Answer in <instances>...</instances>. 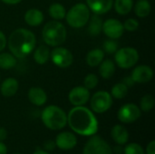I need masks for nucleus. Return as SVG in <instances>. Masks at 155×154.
Instances as JSON below:
<instances>
[{
    "instance_id": "7ed1b4c3",
    "label": "nucleus",
    "mask_w": 155,
    "mask_h": 154,
    "mask_svg": "<svg viewBox=\"0 0 155 154\" xmlns=\"http://www.w3.org/2000/svg\"><path fill=\"white\" fill-rule=\"evenodd\" d=\"M42 121L50 130L58 131L67 124V115L63 109L56 105H49L42 112Z\"/></svg>"
},
{
    "instance_id": "c85d7f7f",
    "label": "nucleus",
    "mask_w": 155,
    "mask_h": 154,
    "mask_svg": "<svg viewBox=\"0 0 155 154\" xmlns=\"http://www.w3.org/2000/svg\"><path fill=\"white\" fill-rule=\"evenodd\" d=\"M141 109L143 112L151 111L154 106V98L151 94H146L141 99Z\"/></svg>"
},
{
    "instance_id": "f3484780",
    "label": "nucleus",
    "mask_w": 155,
    "mask_h": 154,
    "mask_svg": "<svg viewBox=\"0 0 155 154\" xmlns=\"http://www.w3.org/2000/svg\"><path fill=\"white\" fill-rule=\"evenodd\" d=\"M19 84L15 78H6L1 84L0 92L3 96L5 97H11L14 96L18 91Z\"/></svg>"
},
{
    "instance_id": "79ce46f5",
    "label": "nucleus",
    "mask_w": 155,
    "mask_h": 154,
    "mask_svg": "<svg viewBox=\"0 0 155 154\" xmlns=\"http://www.w3.org/2000/svg\"><path fill=\"white\" fill-rule=\"evenodd\" d=\"M15 154H21V153H15Z\"/></svg>"
},
{
    "instance_id": "72a5a7b5",
    "label": "nucleus",
    "mask_w": 155,
    "mask_h": 154,
    "mask_svg": "<svg viewBox=\"0 0 155 154\" xmlns=\"http://www.w3.org/2000/svg\"><path fill=\"white\" fill-rule=\"evenodd\" d=\"M5 44H6V38H5V35L3 32L0 31V52L3 51L5 47Z\"/></svg>"
},
{
    "instance_id": "f8f14e48",
    "label": "nucleus",
    "mask_w": 155,
    "mask_h": 154,
    "mask_svg": "<svg viewBox=\"0 0 155 154\" xmlns=\"http://www.w3.org/2000/svg\"><path fill=\"white\" fill-rule=\"evenodd\" d=\"M70 103L74 106L84 105L90 99V92L87 88L83 86H76L73 88L68 95Z\"/></svg>"
},
{
    "instance_id": "2f4dec72",
    "label": "nucleus",
    "mask_w": 155,
    "mask_h": 154,
    "mask_svg": "<svg viewBox=\"0 0 155 154\" xmlns=\"http://www.w3.org/2000/svg\"><path fill=\"white\" fill-rule=\"evenodd\" d=\"M104 50L107 54H114L118 50V44L114 39H109L104 43Z\"/></svg>"
},
{
    "instance_id": "b1692460",
    "label": "nucleus",
    "mask_w": 155,
    "mask_h": 154,
    "mask_svg": "<svg viewBox=\"0 0 155 154\" xmlns=\"http://www.w3.org/2000/svg\"><path fill=\"white\" fill-rule=\"evenodd\" d=\"M134 6L133 0H115L114 1V9L116 13L121 15H125L131 12Z\"/></svg>"
},
{
    "instance_id": "0eeeda50",
    "label": "nucleus",
    "mask_w": 155,
    "mask_h": 154,
    "mask_svg": "<svg viewBox=\"0 0 155 154\" xmlns=\"http://www.w3.org/2000/svg\"><path fill=\"white\" fill-rule=\"evenodd\" d=\"M90 103L91 108L94 113H103L108 111L113 105V98L108 92L99 91L92 96Z\"/></svg>"
},
{
    "instance_id": "bb28decb",
    "label": "nucleus",
    "mask_w": 155,
    "mask_h": 154,
    "mask_svg": "<svg viewBox=\"0 0 155 154\" xmlns=\"http://www.w3.org/2000/svg\"><path fill=\"white\" fill-rule=\"evenodd\" d=\"M134 12L136 15L141 18L146 17L151 12V4L147 0H139L135 4Z\"/></svg>"
},
{
    "instance_id": "a211bd4d",
    "label": "nucleus",
    "mask_w": 155,
    "mask_h": 154,
    "mask_svg": "<svg viewBox=\"0 0 155 154\" xmlns=\"http://www.w3.org/2000/svg\"><path fill=\"white\" fill-rule=\"evenodd\" d=\"M111 136L113 140L119 145H124L128 142L129 133L125 127L123 125H114L111 131Z\"/></svg>"
},
{
    "instance_id": "dca6fc26",
    "label": "nucleus",
    "mask_w": 155,
    "mask_h": 154,
    "mask_svg": "<svg viewBox=\"0 0 155 154\" xmlns=\"http://www.w3.org/2000/svg\"><path fill=\"white\" fill-rule=\"evenodd\" d=\"M28 99L30 103L36 106L44 105L47 101L46 93L39 87H32L28 91Z\"/></svg>"
},
{
    "instance_id": "6e6552de",
    "label": "nucleus",
    "mask_w": 155,
    "mask_h": 154,
    "mask_svg": "<svg viewBox=\"0 0 155 154\" xmlns=\"http://www.w3.org/2000/svg\"><path fill=\"white\" fill-rule=\"evenodd\" d=\"M111 146L99 136H93L86 143L83 154H114Z\"/></svg>"
},
{
    "instance_id": "a878e982",
    "label": "nucleus",
    "mask_w": 155,
    "mask_h": 154,
    "mask_svg": "<svg viewBox=\"0 0 155 154\" xmlns=\"http://www.w3.org/2000/svg\"><path fill=\"white\" fill-rule=\"evenodd\" d=\"M16 58L9 53L0 54V68L4 70H9L15 66Z\"/></svg>"
},
{
    "instance_id": "423d86ee",
    "label": "nucleus",
    "mask_w": 155,
    "mask_h": 154,
    "mask_svg": "<svg viewBox=\"0 0 155 154\" xmlns=\"http://www.w3.org/2000/svg\"><path fill=\"white\" fill-rule=\"evenodd\" d=\"M114 59L120 68L129 69L138 62L139 54L137 50L133 47H124L115 52Z\"/></svg>"
},
{
    "instance_id": "f03ea898",
    "label": "nucleus",
    "mask_w": 155,
    "mask_h": 154,
    "mask_svg": "<svg viewBox=\"0 0 155 154\" xmlns=\"http://www.w3.org/2000/svg\"><path fill=\"white\" fill-rule=\"evenodd\" d=\"M35 43L36 39L35 34L25 28L14 30L7 41L10 52L15 58L19 59H23L29 55L35 49Z\"/></svg>"
},
{
    "instance_id": "6ab92c4d",
    "label": "nucleus",
    "mask_w": 155,
    "mask_h": 154,
    "mask_svg": "<svg viewBox=\"0 0 155 154\" xmlns=\"http://www.w3.org/2000/svg\"><path fill=\"white\" fill-rule=\"evenodd\" d=\"M25 21L30 26H38L44 21V15L40 10L32 8L26 11L25 15Z\"/></svg>"
},
{
    "instance_id": "473e14b6",
    "label": "nucleus",
    "mask_w": 155,
    "mask_h": 154,
    "mask_svg": "<svg viewBox=\"0 0 155 154\" xmlns=\"http://www.w3.org/2000/svg\"><path fill=\"white\" fill-rule=\"evenodd\" d=\"M138 27H139V22L134 18H128L127 20H125L124 24V30L128 32H134L138 29Z\"/></svg>"
},
{
    "instance_id": "a19ab883",
    "label": "nucleus",
    "mask_w": 155,
    "mask_h": 154,
    "mask_svg": "<svg viewBox=\"0 0 155 154\" xmlns=\"http://www.w3.org/2000/svg\"><path fill=\"white\" fill-rule=\"evenodd\" d=\"M34 154H49L47 152H45V151H44V150H37V151H35Z\"/></svg>"
},
{
    "instance_id": "412c9836",
    "label": "nucleus",
    "mask_w": 155,
    "mask_h": 154,
    "mask_svg": "<svg viewBox=\"0 0 155 154\" xmlns=\"http://www.w3.org/2000/svg\"><path fill=\"white\" fill-rule=\"evenodd\" d=\"M114 72H115V64L112 60L107 59L102 61L99 67V73L104 79H110L114 74Z\"/></svg>"
},
{
    "instance_id": "9b49d317",
    "label": "nucleus",
    "mask_w": 155,
    "mask_h": 154,
    "mask_svg": "<svg viewBox=\"0 0 155 154\" xmlns=\"http://www.w3.org/2000/svg\"><path fill=\"white\" fill-rule=\"evenodd\" d=\"M104 33L106 36L111 39H117L120 38L124 32V25L115 18H110L103 23V29Z\"/></svg>"
},
{
    "instance_id": "4c0bfd02",
    "label": "nucleus",
    "mask_w": 155,
    "mask_h": 154,
    "mask_svg": "<svg viewBox=\"0 0 155 154\" xmlns=\"http://www.w3.org/2000/svg\"><path fill=\"white\" fill-rule=\"evenodd\" d=\"M124 84L125 85H127V86H132V85L134 84L135 83L134 82V80H133L132 77L130 76V77H126V78L124 79Z\"/></svg>"
},
{
    "instance_id": "c756f323",
    "label": "nucleus",
    "mask_w": 155,
    "mask_h": 154,
    "mask_svg": "<svg viewBox=\"0 0 155 154\" xmlns=\"http://www.w3.org/2000/svg\"><path fill=\"white\" fill-rule=\"evenodd\" d=\"M98 77L97 75H95L94 74H89L85 76L84 84V87L87 88L88 90H92L94 89L97 84H98Z\"/></svg>"
},
{
    "instance_id": "4be33fe9",
    "label": "nucleus",
    "mask_w": 155,
    "mask_h": 154,
    "mask_svg": "<svg viewBox=\"0 0 155 154\" xmlns=\"http://www.w3.org/2000/svg\"><path fill=\"white\" fill-rule=\"evenodd\" d=\"M89 20H90V24L88 26V33L93 36L98 35L103 29L102 18L99 16V15H94Z\"/></svg>"
},
{
    "instance_id": "4468645a",
    "label": "nucleus",
    "mask_w": 155,
    "mask_h": 154,
    "mask_svg": "<svg viewBox=\"0 0 155 154\" xmlns=\"http://www.w3.org/2000/svg\"><path fill=\"white\" fill-rule=\"evenodd\" d=\"M54 143L59 149L63 151H69L75 147L77 143V139L74 133L69 132H64L56 136Z\"/></svg>"
},
{
    "instance_id": "f257e3e1",
    "label": "nucleus",
    "mask_w": 155,
    "mask_h": 154,
    "mask_svg": "<svg viewBox=\"0 0 155 154\" xmlns=\"http://www.w3.org/2000/svg\"><path fill=\"white\" fill-rule=\"evenodd\" d=\"M67 123L70 128L80 135L91 136L98 131V121L94 114L83 105L75 106L69 112Z\"/></svg>"
},
{
    "instance_id": "2eb2a0df",
    "label": "nucleus",
    "mask_w": 155,
    "mask_h": 154,
    "mask_svg": "<svg viewBox=\"0 0 155 154\" xmlns=\"http://www.w3.org/2000/svg\"><path fill=\"white\" fill-rule=\"evenodd\" d=\"M88 8L94 15H103L109 12L114 5V0H86Z\"/></svg>"
},
{
    "instance_id": "9d476101",
    "label": "nucleus",
    "mask_w": 155,
    "mask_h": 154,
    "mask_svg": "<svg viewBox=\"0 0 155 154\" xmlns=\"http://www.w3.org/2000/svg\"><path fill=\"white\" fill-rule=\"evenodd\" d=\"M117 117L124 123H134L141 117V109L136 104L126 103L119 109Z\"/></svg>"
},
{
    "instance_id": "7c9ffc66",
    "label": "nucleus",
    "mask_w": 155,
    "mask_h": 154,
    "mask_svg": "<svg viewBox=\"0 0 155 154\" xmlns=\"http://www.w3.org/2000/svg\"><path fill=\"white\" fill-rule=\"evenodd\" d=\"M124 154H144L143 147L138 143H129L124 150Z\"/></svg>"
},
{
    "instance_id": "20e7f679",
    "label": "nucleus",
    "mask_w": 155,
    "mask_h": 154,
    "mask_svg": "<svg viewBox=\"0 0 155 154\" xmlns=\"http://www.w3.org/2000/svg\"><path fill=\"white\" fill-rule=\"evenodd\" d=\"M66 28L58 21H50L43 28L42 35L45 43L50 46H58L66 39Z\"/></svg>"
},
{
    "instance_id": "f704fd0d",
    "label": "nucleus",
    "mask_w": 155,
    "mask_h": 154,
    "mask_svg": "<svg viewBox=\"0 0 155 154\" xmlns=\"http://www.w3.org/2000/svg\"><path fill=\"white\" fill-rule=\"evenodd\" d=\"M146 153L147 154H155V142L154 141H152L148 146H147V149H146Z\"/></svg>"
},
{
    "instance_id": "cd10ccee",
    "label": "nucleus",
    "mask_w": 155,
    "mask_h": 154,
    "mask_svg": "<svg viewBox=\"0 0 155 154\" xmlns=\"http://www.w3.org/2000/svg\"><path fill=\"white\" fill-rule=\"evenodd\" d=\"M128 93V86L125 85L124 83L116 84L113 86L111 91L112 97H114L115 99H123L124 98Z\"/></svg>"
},
{
    "instance_id": "39448f33",
    "label": "nucleus",
    "mask_w": 155,
    "mask_h": 154,
    "mask_svg": "<svg viewBox=\"0 0 155 154\" xmlns=\"http://www.w3.org/2000/svg\"><path fill=\"white\" fill-rule=\"evenodd\" d=\"M67 24L74 28H81L85 25L90 19V10L83 3L74 5L65 15Z\"/></svg>"
},
{
    "instance_id": "e433bc0d",
    "label": "nucleus",
    "mask_w": 155,
    "mask_h": 154,
    "mask_svg": "<svg viewBox=\"0 0 155 154\" xmlns=\"http://www.w3.org/2000/svg\"><path fill=\"white\" fill-rule=\"evenodd\" d=\"M7 137V132L5 128L3 127H0V142L5 140Z\"/></svg>"
},
{
    "instance_id": "5701e85b",
    "label": "nucleus",
    "mask_w": 155,
    "mask_h": 154,
    "mask_svg": "<svg viewBox=\"0 0 155 154\" xmlns=\"http://www.w3.org/2000/svg\"><path fill=\"white\" fill-rule=\"evenodd\" d=\"M50 57V50L46 45H40L34 53V59L38 64H45Z\"/></svg>"
},
{
    "instance_id": "1a4fd4ad",
    "label": "nucleus",
    "mask_w": 155,
    "mask_h": 154,
    "mask_svg": "<svg viewBox=\"0 0 155 154\" xmlns=\"http://www.w3.org/2000/svg\"><path fill=\"white\" fill-rule=\"evenodd\" d=\"M52 62L60 68H67L74 62L72 53L64 47H55L50 52Z\"/></svg>"
},
{
    "instance_id": "c9c22d12",
    "label": "nucleus",
    "mask_w": 155,
    "mask_h": 154,
    "mask_svg": "<svg viewBox=\"0 0 155 154\" xmlns=\"http://www.w3.org/2000/svg\"><path fill=\"white\" fill-rule=\"evenodd\" d=\"M54 146H55V143L53 142V141H48V142H46V143H45V149L47 150V151H52V150H54Z\"/></svg>"
},
{
    "instance_id": "58836bf2",
    "label": "nucleus",
    "mask_w": 155,
    "mask_h": 154,
    "mask_svg": "<svg viewBox=\"0 0 155 154\" xmlns=\"http://www.w3.org/2000/svg\"><path fill=\"white\" fill-rule=\"evenodd\" d=\"M0 1H2L3 3L6 5H16V4H19L22 0H0Z\"/></svg>"
},
{
    "instance_id": "ea45409f",
    "label": "nucleus",
    "mask_w": 155,
    "mask_h": 154,
    "mask_svg": "<svg viewBox=\"0 0 155 154\" xmlns=\"http://www.w3.org/2000/svg\"><path fill=\"white\" fill-rule=\"evenodd\" d=\"M6 153H7V148H6V146L2 142H0V154Z\"/></svg>"
},
{
    "instance_id": "393cba45",
    "label": "nucleus",
    "mask_w": 155,
    "mask_h": 154,
    "mask_svg": "<svg viewBox=\"0 0 155 154\" xmlns=\"http://www.w3.org/2000/svg\"><path fill=\"white\" fill-rule=\"evenodd\" d=\"M48 12H49L50 16L55 20H62L65 17V15H66V10L64 6L58 3L52 4L49 6Z\"/></svg>"
},
{
    "instance_id": "aec40b11",
    "label": "nucleus",
    "mask_w": 155,
    "mask_h": 154,
    "mask_svg": "<svg viewBox=\"0 0 155 154\" xmlns=\"http://www.w3.org/2000/svg\"><path fill=\"white\" fill-rule=\"evenodd\" d=\"M104 57V52L101 49H93L88 52L86 55V63L91 67H95L99 65Z\"/></svg>"
},
{
    "instance_id": "ddd939ff",
    "label": "nucleus",
    "mask_w": 155,
    "mask_h": 154,
    "mask_svg": "<svg viewBox=\"0 0 155 154\" xmlns=\"http://www.w3.org/2000/svg\"><path fill=\"white\" fill-rule=\"evenodd\" d=\"M132 79L134 83L137 84H145L150 82L153 77V71L148 65H138L136 66L131 75Z\"/></svg>"
}]
</instances>
